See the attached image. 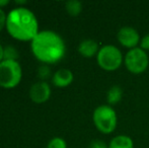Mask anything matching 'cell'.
Masks as SVG:
<instances>
[{
    "instance_id": "8",
    "label": "cell",
    "mask_w": 149,
    "mask_h": 148,
    "mask_svg": "<svg viewBox=\"0 0 149 148\" xmlns=\"http://www.w3.org/2000/svg\"><path fill=\"white\" fill-rule=\"evenodd\" d=\"M29 95L33 103L44 104L51 97V87L46 81H38L31 86Z\"/></svg>"
},
{
    "instance_id": "7",
    "label": "cell",
    "mask_w": 149,
    "mask_h": 148,
    "mask_svg": "<svg viewBox=\"0 0 149 148\" xmlns=\"http://www.w3.org/2000/svg\"><path fill=\"white\" fill-rule=\"evenodd\" d=\"M117 40L121 46L131 50L140 45L141 38L136 28L132 26H122L117 33Z\"/></svg>"
},
{
    "instance_id": "18",
    "label": "cell",
    "mask_w": 149,
    "mask_h": 148,
    "mask_svg": "<svg viewBox=\"0 0 149 148\" xmlns=\"http://www.w3.org/2000/svg\"><path fill=\"white\" fill-rule=\"evenodd\" d=\"M89 148H109V144L102 140H92L89 144Z\"/></svg>"
},
{
    "instance_id": "4",
    "label": "cell",
    "mask_w": 149,
    "mask_h": 148,
    "mask_svg": "<svg viewBox=\"0 0 149 148\" xmlns=\"http://www.w3.org/2000/svg\"><path fill=\"white\" fill-rule=\"evenodd\" d=\"M96 63L104 71H116L124 63V56L121 50L114 45L100 47L96 55Z\"/></svg>"
},
{
    "instance_id": "2",
    "label": "cell",
    "mask_w": 149,
    "mask_h": 148,
    "mask_svg": "<svg viewBox=\"0 0 149 148\" xmlns=\"http://www.w3.org/2000/svg\"><path fill=\"white\" fill-rule=\"evenodd\" d=\"M5 28L13 39L22 42H31L40 32L37 16L24 6H17L8 12Z\"/></svg>"
},
{
    "instance_id": "13",
    "label": "cell",
    "mask_w": 149,
    "mask_h": 148,
    "mask_svg": "<svg viewBox=\"0 0 149 148\" xmlns=\"http://www.w3.org/2000/svg\"><path fill=\"white\" fill-rule=\"evenodd\" d=\"M65 9L70 16H78L82 11V3L78 0H70L65 3Z\"/></svg>"
},
{
    "instance_id": "20",
    "label": "cell",
    "mask_w": 149,
    "mask_h": 148,
    "mask_svg": "<svg viewBox=\"0 0 149 148\" xmlns=\"http://www.w3.org/2000/svg\"><path fill=\"white\" fill-rule=\"evenodd\" d=\"M3 53H4V47L0 44V62L3 61Z\"/></svg>"
},
{
    "instance_id": "16",
    "label": "cell",
    "mask_w": 149,
    "mask_h": 148,
    "mask_svg": "<svg viewBox=\"0 0 149 148\" xmlns=\"http://www.w3.org/2000/svg\"><path fill=\"white\" fill-rule=\"evenodd\" d=\"M47 148H67V143L61 137H54L48 142Z\"/></svg>"
},
{
    "instance_id": "14",
    "label": "cell",
    "mask_w": 149,
    "mask_h": 148,
    "mask_svg": "<svg viewBox=\"0 0 149 148\" xmlns=\"http://www.w3.org/2000/svg\"><path fill=\"white\" fill-rule=\"evenodd\" d=\"M19 57V53L13 46H6L4 47L3 53V60H12V61H17Z\"/></svg>"
},
{
    "instance_id": "19",
    "label": "cell",
    "mask_w": 149,
    "mask_h": 148,
    "mask_svg": "<svg viewBox=\"0 0 149 148\" xmlns=\"http://www.w3.org/2000/svg\"><path fill=\"white\" fill-rule=\"evenodd\" d=\"M6 19H7V15L3 11V9L0 8V32L6 26Z\"/></svg>"
},
{
    "instance_id": "21",
    "label": "cell",
    "mask_w": 149,
    "mask_h": 148,
    "mask_svg": "<svg viewBox=\"0 0 149 148\" xmlns=\"http://www.w3.org/2000/svg\"><path fill=\"white\" fill-rule=\"evenodd\" d=\"M7 4H9L8 0H0V8L4 7V6H6Z\"/></svg>"
},
{
    "instance_id": "3",
    "label": "cell",
    "mask_w": 149,
    "mask_h": 148,
    "mask_svg": "<svg viewBox=\"0 0 149 148\" xmlns=\"http://www.w3.org/2000/svg\"><path fill=\"white\" fill-rule=\"evenodd\" d=\"M92 122L98 132L102 134H112L118 126V116L115 109L111 106L102 105L94 109Z\"/></svg>"
},
{
    "instance_id": "11",
    "label": "cell",
    "mask_w": 149,
    "mask_h": 148,
    "mask_svg": "<svg viewBox=\"0 0 149 148\" xmlns=\"http://www.w3.org/2000/svg\"><path fill=\"white\" fill-rule=\"evenodd\" d=\"M109 148H134V141L128 135H117L111 139Z\"/></svg>"
},
{
    "instance_id": "15",
    "label": "cell",
    "mask_w": 149,
    "mask_h": 148,
    "mask_svg": "<svg viewBox=\"0 0 149 148\" xmlns=\"http://www.w3.org/2000/svg\"><path fill=\"white\" fill-rule=\"evenodd\" d=\"M38 77L41 79V81H45L46 79H48L49 77H51L52 71L51 68L47 65V64H43L38 68Z\"/></svg>"
},
{
    "instance_id": "6",
    "label": "cell",
    "mask_w": 149,
    "mask_h": 148,
    "mask_svg": "<svg viewBox=\"0 0 149 148\" xmlns=\"http://www.w3.org/2000/svg\"><path fill=\"white\" fill-rule=\"evenodd\" d=\"M124 65L130 73L134 75L142 74L148 69L149 57L147 52L140 47L128 50L124 56Z\"/></svg>"
},
{
    "instance_id": "12",
    "label": "cell",
    "mask_w": 149,
    "mask_h": 148,
    "mask_svg": "<svg viewBox=\"0 0 149 148\" xmlns=\"http://www.w3.org/2000/svg\"><path fill=\"white\" fill-rule=\"evenodd\" d=\"M123 89L119 85H113L107 92V101L109 106H115L119 104L123 99Z\"/></svg>"
},
{
    "instance_id": "22",
    "label": "cell",
    "mask_w": 149,
    "mask_h": 148,
    "mask_svg": "<svg viewBox=\"0 0 149 148\" xmlns=\"http://www.w3.org/2000/svg\"><path fill=\"white\" fill-rule=\"evenodd\" d=\"M14 3L17 4V5H24V4H26L28 2H26V0H22V1H14Z\"/></svg>"
},
{
    "instance_id": "17",
    "label": "cell",
    "mask_w": 149,
    "mask_h": 148,
    "mask_svg": "<svg viewBox=\"0 0 149 148\" xmlns=\"http://www.w3.org/2000/svg\"><path fill=\"white\" fill-rule=\"evenodd\" d=\"M140 48L145 52H149V33L146 34L144 37L141 38L140 41Z\"/></svg>"
},
{
    "instance_id": "10",
    "label": "cell",
    "mask_w": 149,
    "mask_h": 148,
    "mask_svg": "<svg viewBox=\"0 0 149 148\" xmlns=\"http://www.w3.org/2000/svg\"><path fill=\"white\" fill-rule=\"evenodd\" d=\"M74 79V75H73L72 71L66 68H61V69L57 70L52 76V81L53 84L57 87H67L73 82Z\"/></svg>"
},
{
    "instance_id": "9",
    "label": "cell",
    "mask_w": 149,
    "mask_h": 148,
    "mask_svg": "<svg viewBox=\"0 0 149 148\" xmlns=\"http://www.w3.org/2000/svg\"><path fill=\"white\" fill-rule=\"evenodd\" d=\"M100 47L98 46L97 42L93 39H85L79 43L78 45V53L84 58H93L96 57Z\"/></svg>"
},
{
    "instance_id": "1",
    "label": "cell",
    "mask_w": 149,
    "mask_h": 148,
    "mask_svg": "<svg viewBox=\"0 0 149 148\" xmlns=\"http://www.w3.org/2000/svg\"><path fill=\"white\" fill-rule=\"evenodd\" d=\"M31 49L36 59L44 64H55L64 58L66 45L59 34L54 31H40L31 42Z\"/></svg>"
},
{
    "instance_id": "5",
    "label": "cell",
    "mask_w": 149,
    "mask_h": 148,
    "mask_svg": "<svg viewBox=\"0 0 149 148\" xmlns=\"http://www.w3.org/2000/svg\"><path fill=\"white\" fill-rule=\"evenodd\" d=\"M22 69L18 61L3 60L0 62V86L6 89L14 88L19 84Z\"/></svg>"
}]
</instances>
